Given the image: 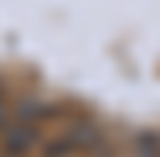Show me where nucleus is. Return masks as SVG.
Wrapping results in <instances>:
<instances>
[{
  "label": "nucleus",
  "instance_id": "f257e3e1",
  "mask_svg": "<svg viewBox=\"0 0 160 157\" xmlns=\"http://www.w3.org/2000/svg\"><path fill=\"white\" fill-rule=\"evenodd\" d=\"M0 133H4V154H7V157H24L28 150H35V143H38V129H35L32 122L11 119Z\"/></svg>",
  "mask_w": 160,
  "mask_h": 157
},
{
  "label": "nucleus",
  "instance_id": "f03ea898",
  "mask_svg": "<svg viewBox=\"0 0 160 157\" xmlns=\"http://www.w3.org/2000/svg\"><path fill=\"white\" fill-rule=\"evenodd\" d=\"M63 136L70 140L73 154H77V150H101V129H98L91 119H77Z\"/></svg>",
  "mask_w": 160,
  "mask_h": 157
},
{
  "label": "nucleus",
  "instance_id": "7ed1b4c3",
  "mask_svg": "<svg viewBox=\"0 0 160 157\" xmlns=\"http://www.w3.org/2000/svg\"><path fill=\"white\" fill-rule=\"evenodd\" d=\"M49 105L45 101H38V98H21L18 105H11V119H18V122H42V119H49Z\"/></svg>",
  "mask_w": 160,
  "mask_h": 157
},
{
  "label": "nucleus",
  "instance_id": "20e7f679",
  "mask_svg": "<svg viewBox=\"0 0 160 157\" xmlns=\"http://www.w3.org/2000/svg\"><path fill=\"white\" fill-rule=\"evenodd\" d=\"M73 154V147H70V140L66 136H56L52 143H45L42 147V157H70Z\"/></svg>",
  "mask_w": 160,
  "mask_h": 157
},
{
  "label": "nucleus",
  "instance_id": "39448f33",
  "mask_svg": "<svg viewBox=\"0 0 160 157\" xmlns=\"http://www.w3.org/2000/svg\"><path fill=\"white\" fill-rule=\"evenodd\" d=\"M132 157H160V143L150 140V136H143L136 147H132Z\"/></svg>",
  "mask_w": 160,
  "mask_h": 157
},
{
  "label": "nucleus",
  "instance_id": "423d86ee",
  "mask_svg": "<svg viewBox=\"0 0 160 157\" xmlns=\"http://www.w3.org/2000/svg\"><path fill=\"white\" fill-rule=\"evenodd\" d=\"M11 122V101H7V94H4V87H0V129H4Z\"/></svg>",
  "mask_w": 160,
  "mask_h": 157
},
{
  "label": "nucleus",
  "instance_id": "0eeeda50",
  "mask_svg": "<svg viewBox=\"0 0 160 157\" xmlns=\"http://www.w3.org/2000/svg\"><path fill=\"white\" fill-rule=\"evenodd\" d=\"M0 157H7V154H0Z\"/></svg>",
  "mask_w": 160,
  "mask_h": 157
}]
</instances>
